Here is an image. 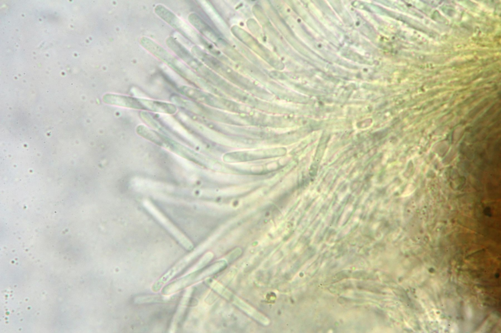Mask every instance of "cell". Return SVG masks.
Instances as JSON below:
<instances>
[{"instance_id":"6da1fadb","label":"cell","mask_w":501,"mask_h":333,"mask_svg":"<svg viewBox=\"0 0 501 333\" xmlns=\"http://www.w3.org/2000/svg\"><path fill=\"white\" fill-rule=\"evenodd\" d=\"M156 14L185 38L194 39L193 29L175 13L163 5L158 4L154 8Z\"/></svg>"},{"instance_id":"7a4b0ae2","label":"cell","mask_w":501,"mask_h":333,"mask_svg":"<svg viewBox=\"0 0 501 333\" xmlns=\"http://www.w3.org/2000/svg\"><path fill=\"white\" fill-rule=\"evenodd\" d=\"M105 101L111 104L134 109L148 111L150 100L130 96L110 94L105 97Z\"/></svg>"}]
</instances>
